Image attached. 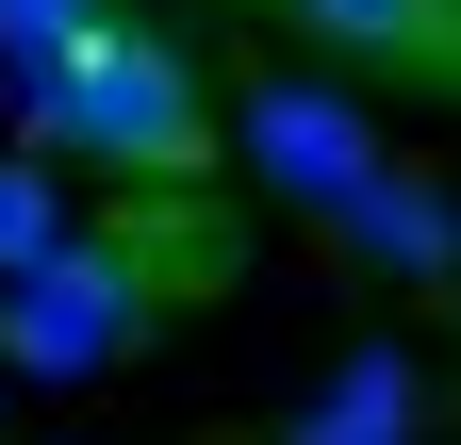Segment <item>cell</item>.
Here are the masks:
<instances>
[{"instance_id":"1","label":"cell","mask_w":461,"mask_h":445,"mask_svg":"<svg viewBox=\"0 0 461 445\" xmlns=\"http://www.w3.org/2000/svg\"><path fill=\"white\" fill-rule=\"evenodd\" d=\"M17 99H33V132H67L83 165H115V182H149V198H198V182H214L198 50L149 33V17H83L67 50H33V67H17Z\"/></svg>"},{"instance_id":"2","label":"cell","mask_w":461,"mask_h":445,"mask_svg":"<svg viewBox=\"0 0 461 445\" xmlns=\"http://www.w3.org/2000/svg\"><path fill=\"white\" fill-rule=\"evenodd\" d=\"M149 297H165V248L67 232V248H33L17 281H0V363L17 379H99V363H132Z\"/></svg>"},{"instance_id":"3","label":"cell","mask_w":461,"mask_h":445,"mask_svg":"<svg viewBox=\"0 0 461 445\" xmlns=\"http://www.w3.org/2000/svg\"><path fill=\"white\" fill-rule=\"evenodd\" d=\"M248 165H264L280 198H313V214H346L363 182H395L379 132L346 116V99H313V83H248Z\"/></svg>"},{"instance_id":"4","label":"cell","mask_w":461,"mask_h":445,"mask_svg":"<svg viewBox=\"0 0 461 445\" xmlns=\"http://www.w3.org/2000/svg\"><path fill=\"white\" fill-rule=\"evenodd\" d=\"M330 50H379V67H461V0H280Z\"/></svg>"},{"instance_id":"5","label":"cell","mask_w":461,"mask_h":445,"mask_svg":"<svg viewBox=\"0 0 461 445\" xmlns=\"http://www.w3.org/2000/svg\"><path fill=\"white\" fill-rule=\"evenodd\" d=\"M395 429H412V363H395V347H363V363L297 413V445H395Z\"/></svg>"},{"instance_id":"6","label":"cell","mask_w":461,"mask_h":445,"mask_svg":"<svg viewBox=\"0 0 461 445\" xmlns=\"http://www.w3.org/2000/svg\"><path fill=\"white\" fill-rule=\"evenodd\" d=\"M330 232H363L379 264H461V232H445V214H429L412 182H363V198H346V214H330Z\"/></svg>"},{"instance_id":"7","label":"cell","mask_w":461,"mask_h":445,"mask_svg":"<svg viewBox=\"0 0 461 445\" xmlns=\"http://www.w3.org/2000/svg\"><path fill=\"white\" fill-rule=\"evenodd\" d=\"M33 248H67V182H50V165H0V281H17Z\"/></svg>"},{"instance_id":"8","label":"cell","mask_w":461,"mask_h":445,"mask_svg":"<svg viewBox=\"0 0 461 445\" xmlns=\"http://www.w3.org/2000/svg\"><path fill=\"white\" fill-rule=\"evenodd\" d=\"M83 17H99V0H0V67H33V50H67Z\"/></svg>"}]
</instances>
